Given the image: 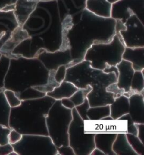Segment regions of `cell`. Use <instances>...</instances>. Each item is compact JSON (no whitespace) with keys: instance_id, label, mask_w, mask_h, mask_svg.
I'll return each mask as SVG.
<instances>
[{"instance_id":"40","label":"cell","mask_w":144,"mask_h":155,"mask_svg":"<svg viewBox=\"0 0 144 155\" xmlns=\"http://www.w3.org/2000/svg\"><path fill=\"white\" fill-rule=\"evenodd\" d=\"M103 71L106 73H115L117 77L118 78V70L116 66H110V65H106L105 68L103 70Z\"/></svg>"},{"instance_id":"38","label":"cell","mask_w":144,"mask_h":155,"mask_svg":"<svg viewBox=\"0 0 144 155\" xmlns=\"http://www.w3.org/2000/svg\"><path fill=\"white\" fill-rule=\"evenodd\" d=\"M137 130V137L144 143V124H136Z\"/></svg>"},{"instance_id":"15","label":"cell","mask_w":144,"mask_h":155,"mask_svg":"<svg viewBox=\"0 0 144 155\" xmlns=\"http://www.w3.org/2000/svg\"><path fill=\"white\" fill-rule=\"evenodd\" d=\"M128 113L135 124H144V94H134L128 97Z\"/></svg>"},{"instance_id":"2","label":"cell","mask_w":144,"mask_h":155,"mask_svg":"<svg viewBox=\"0 0 144 155\" xmlns=\"http://www.w3.org/2000/svg\"><path fill=\"white\" fill-rule=\"evenodd\" d=\"M55 101L47 95L21 100L19 106L11 108L9 127L22 135H48L46 117Z\"/></svg>"},{"instance_id":"18","label":"cell","mask_w":144,"mask_h":155,"mask_svg":"<svg viewBox=\"0 0 144 155\" xmlns=\"http://www.w3.org/2000/svg\"><path fill=\"white\" fill-rule=\"evenodd\" d=\"M86 9L100 17H111L112 4L107 0H86Z\"/></svg>"},{"instance_id":"9","label":"cell","mask_w":144,"mask_h":155,"mask_svg":"<svg viewBox=\"0 0 144 155\" xmlns=\"http://www.w3.org/2000/svg\"><path fill=\"white\" fill-rule=\"evenodd\" d=\"M127 123L126 120H100L98 121H85V133H125Z\"/></svg>"},{"instance_id":"17","label":"cell","mask_w":144,"mask_h":155,"mask_svg":"<svg viewBox=\"0 0 144 155\" xmlns=\"http://www.w3.org/2000/svg\"><path fill=\"white\" fill-rule=\"evenodd\" d=\"M117 135L116 133L95 134L94 138L95 147L102 151L105 155H115L112 147Z\"/></svg>"},{"instance_id":"16","label":"cell","mask_w":144,"mask_h":155,"mask_svg":"<svg viewBox=\"0 0 144 155\" xmlns=\"http://www.w3.org/2000/svg\"><path fill=\"white\" fill-rule=\"evenodd\" d=\"M122 60L128 61L135 71L144 70V47H125Z\"/></svg>"},{"instance_id":"28","label":"cell","mask_w":144,"mask_h":155,"mask_svg":"<svg viewBox=\"0 0 144 155\" xmlns=\"http://www.w3.org/2000/svg\"><path fill=\"white\" fill-rule=\"evenodd\" d=\"M10 58L2 54L0 58V91L4 90V79L9 69Z\"/></svg>"},{"instance_id":"14","label":"cell","mask_w":144,"mask_h":155,"mask_svg":"<svg viewBox=\"0 0 144 155\" xmlns=\"http://www.w3.org/2000/svg\"><path fill=\"white\" fill-rule=\"evenodd\" d=\"M118 70V75L116 82L119 88L123 89L124 93H127L131 90L132 79L135 73L132 64L127 61H122L116 65Z\"/></svg>"},{"instance_id":"33","label":"cell","mask_w":144,"mask_h":155,"mask_svg":"<svg viewBox=\"0 0 144 155\" xmlns=\"http://www.w3.org/2000/svg\"><path fill=\"white\" fill-rule=\"evenodd\" d=\"M67 67L66 65H61L55 71V79L56 81L60 83L65 80Z\"/></svg>"},{"instance_id":"8","label":"cell","mask_w":144,"mask_h":155,"mask_svg":"<svg viewBox=\"0 0 144 155\" xmlns=\"http://www.w3.org/2000/svg\"><path fill=\"white\" fill-rule=\"evenodd\" d=\"M126 28L124 30L115 32L121 38L126 47H144V24L132 14L123 22Z\"/></svg>"},{"instance_id":"32","label":"cell","mask_w":144,"mask_h":155,"mask_svg":"<svg viewBox=\"0 0 144 155\" xmlns=\"http://www.w3.org/2000/svg\"><path fill=\"white\" fill-rule=\"evenodd\" d=\"M10 130L9 127L0 124V145L9 143L8 136Z\"/></svg>"},{"instance_id":"21","label":"cell","mask_w":144,"mask_h":155,"mask_svg":"<svg viewBox=\"0 0 144 155\" xmlns=\"http://www.w3.org/2000/svg\"><path fill=\"white\" fill-rule=\"evenodd\" d=\"M112 148L115 155H137L128 142L125 133H117Z\"/></svg>"},{"instance_id":"37","label":"cell","mask_w":144,"mask_h":155,"mask_svg":"<svg viewBox=\"0 0 144 155\" xmlns=\"http://www.w3.org/2000/svg\"><path fill=\"white\" fill-rule=\"evenodd\" d=\"M13 151H14L13 146L10 143L0 145V155H9Z\"/></svg>"},{"instance_id":"24","label":"cell","mask_w":144,"mask_h":155,"mask_svg":"<svg viewBox=\"0 0 144 155\" xmlns=\"http://www.w3.org/2000/svg\"><path fill=\"white\" fill-rule=\"evenodd\" d=\"M11 107L5 98L4 90L0 91V124L9 127Z\"/></svg>"},{"instance_id":"41","label":"cell","mask_w":144,"mask_h":155,"mask_svg":"<svg viewBox=\"0 0 144 155\" xmlns=\"http://www.w3.org/2000/svg\"><path fill=\"white\" fill-rule=\"evenodd\" d=\"M90 155H105V154L102 151L95 147L91 152Z\"/></svg>"},{"instance_id":"19","label":"cell","mask_w":144,"mask_h":155,"mask_svg":"<svg viewBox=\"0 0 144 155\" xmlns=\"http://www.w3.org/2000/svg\"><path fill=\"white\" fill-rule=\"evenodd\" d=\"M78 90V88L72 83L64 81L46 95L55 100H60L64 98H69Z\"/></svg>"},{"instance_id":"20","label":"cell","mask_w":144,"mask_h":155,"mask_svg":"<svg viewBox=\"0 0 144 155\" xmlns=\"http://www.w3.org/2000/svg\"><path fill=\"white\" fill-rule=\"evenodd\" d=\"M110 105V116L114 120L119 119L121 117L128 113L129 99L128 97L122 95L115 98L114 101Z\"/></svg>"},{"instance_id":"6","label":"cell","mask_w":144,"mask_h":155,"mask_svg":"<svg viewBox=\"0 0 144 155\" xmlns=\"http://www.w3.org/2000/svg\"><path fill=\"white\" fill-rule=\"evenodd\" d=\"M73 119L68 130L69 145L75 155H90L95 148V133H85V121L78 114L76 108L72 109Z\"/></svg>"},{"instance_id":"29","label":"cell","mask_w":144,"mask_h":155,"mask_svg":"<svg viewBox=\"0 0 144 155\" xmlns=\"http://www.w3.org/2000/svg\"><path fill=\"white\" fill-rule=\"evenodd\" d=\"M4 94L7 102L11 108L17 107L21 104V100L18 98L13 91L5 89Z\"/></svg>"},{"instance_id":"35","label":"cell","mask_w":144,"mask_h":155,"mask_svg":"<svg viewBox=\"0 0 144 155\" xmlns=\"http://www.w3.org/2000/svg\"><path fill=\"white\" fill-rule=\"evenodd\" d=\"M106 90L108 92H110L113 94L114 95V98H116L121 95H123L124 93V91L123 89L119 88L117 83H112L110 84L109 86L106 88Z\"/></svg>"},{"instance_id":"34","label":"cell","mask_w":144,"mask_h":155,"mask_svg":"<svg viewBox=\"0 0 144 155\" xmlns=\"http://www.w3.org/2000/svg\"><path fill=\"white\" fill-rule=\"evenodd\" d=\"M23 135L15 129H11L8 136L9 143L14 144L20 140Z\"/></svg>"},{"instance_id":"30","label":"cell","mask_w":144,"mask_h":155,"mask_svg":"<svg viewBox=\"0 0 144 155\" xmlns=\"http://www.w3.org/2000/svg\"><path fill=\"white\" fill-rule=\"evenodd\" d=\"M119 120H126L127 123L126 133L131 134L137 136V130L136 126V124L132 119L129 113H127L122 117H121Z\"/></svg>"},{"instance_id":"5","label":"cell","mask_w":144,"mask_h":155,"mask_svg":"<svg viewBox=\"0 0 144 155\" xmlns=\"http://www.w3.org/2000/svg\"><path fill=\"white\" fill-rule=\"evenodd\" d=\"M73 119L71 109L65 108L60 100H55L46 117L48 135L56 147L69 145L68 130Z\"/></svg>"},{"instance_id":"31","label":"cell","mask_w":144,"mask_h":155,"mask_svg":"<svg viewBox=\"0 0 144 155\" xmlns=\"http://www.w3.org/2000/svg\"><path fill=\"white\" fill-rule=\"evenodd\" d=\"M90 107L89 101L87 98H86L83 103L75 107L78 114L80 116L82 119L83 121H88L89 118L86 116V112L87 109Z\"/></svg>"},{"instance_id":"13","label":"cell","mask_w":144,"mask_h":155,"mask_svg":"<svg viewBox=\"0 0 144 155\" xmlns=\"http://www.w3.org/2000/svg\"><path fill=\"white\" fill-rule=\"evenodd\" d=\"M30 38L29 32L24 28V27L18 26L13 31L9 39L0 49V53L8 56L10 58L17 57L18 55L12 54L13 50L21 42Z\"/></svg>"},{"instance_id":"1","label":"cell","mask_w":144,"mask_h":155,"mask_svg":"<svg viewBox=\"0 0 144 155\" xmlns=\"http://www.w3.org/2000/svg\"><path fill=\"white\" fill-rule=\"evenodd\" d=\"M49 71L36 57L11 58L4 79V88L12 90L21 100L42 97L46 94L33 87L46 83Z\"/></svg>"},{"instance_id":"25","label":"cell","mask_w":144,"mask_h":155,"mask_svg":"<svg viewBox=\"0 0 144 155\" xmlns=\"http://www.w3.org/2000/svg\"><path fill=\"white\" fill-rule=\"evenodd\" d=\"M55 70H50L49 72V76L46 83L42 85L34 87L33 88L46 94L49 92H51L55 87L58 86L60 84L59 83L56 82L55 80Z\"/></svg>"},{"instance_id":"22","label":"cell","mask_w":144,"mask_h":155,"mask_svg":"<svg viewBox=\"0 0 144 155\" xmlns=\"http://www.w3.org/2000/svg\"><path fill=\"white\" fill-rule=\"evenodd\" d=\"M144 70L142 71H135L131 83V90L123 95L129 97L134 94H144Z\"/></svg>"},{"instance_id":"23","label":"cell","mask_w":144,"mask_h":155,"mask_svg":"<svg viewBox=\"0 0 144 155\" xmlns=\"http://www.w3.org/2000/svg\"><path fill=\"white\" fill-rule=\"evenodd\" d=\"M110 114V105L90 107L86 112V116L90 121H98Z\"/></svg>"},{"instance_id":"27","label":"cell","mask_w":144,"mask_h":155,"mask_svg":"<svg viewBox=\"0 0 144 155\" xmlns=\"http://www.w3.org/2000/svg\"><path fill=\"white\" fill-rule=\"evenodd\" d=\"M91 90L92 87L90 86H88L86 88L84 89H78L69 97V99L74 104L75 107H76L84 102L87 96Z\"/></svg>"},{"instance_id":"3","label":"cell","mask_w":144,"mask_h":155,"mask_svg":"<svg viewBox=\"0 0 144 155\" xmlns=\"http://www.w3.org/2000/svg\"><path fill=\"white\" fill-rule=\"evenodd\" d=\"M70 82L78 89L86 88L88 86L95 89L100 87H108L117 81L115 73H106L103 70L93 69L88 61H82L67 69L65 80Z\"/></svg>"},{"instance_id":"39","label":"cell","mask_w":144,"mask_h":155,"mask_svg":"<svg viewBox=\"0 0 144 155\" xmlns=\"http://www.w3.org/2000/svg\"><path fill=\"white\" fill-rule=\"evenodd\" d=\"M61 104L65 108H67L69 109H73L75 108V105L72 102V100L69 98H64L63 99L60 100Z\"/></svg>"},{"instance_id":"36","label":"cell","mask_w":144,"mask_h":155,"mask_svg":"<svg viewBox=\"0 0 144 155\" xmlns=\"http://www.w3.org/2000/svg\"><path fill=\"white\" fill-rule=\"evenodd\" d=\"M58 155H75V153L73 148L69 145L61 146L57 147Z\"/></svg>"},{"instance_id":"44","label":"cell","mask_w":144,"mask_h":155,"mask_svg":"<svg viewBox=\"0 0 144 155\" xmlns=\"http://www.w3.org/2000/svg\"><path fill=\"white\" fill-rule=\"evenodd\" d=\"M1 55H2V54L0 53V58H1Z\"/></svg>"},{"instance_id":"10","label":"cell","mask_w":144,"mask_h":155,"mask_svg":"<svg viewBox=\"0 0 144 155\" xmlns=\"http://www.w3.org/2000/svg\"><path fill=\"white\" fill-rule=\"evenodd\" d=\"M36 58L40 61L47 70H56L61 65L67 66L72 61L70 49L66 51L57 50L49 52L44 50L38 54Z\"/></svg>"},{"instance_id":"12","label":"cell","mask_w":144,"mask_h":155,"mask_svg":"<svg viewBox=\"0 0 144 155\" xmlns=\"http://www.w3.org/2000/svg\"><path fill=\"white\" fill-rule=\"evenodd\" d=\"M40 0H16L13 12L19 26L24 27Z\"/></svg>"},{"instance_id":"7","label":"cell","mask_w":144,"mask_h":155,"mask_svg":"<svg viewBox=\"0 0 144 155\" xmlns=\"http://www.w3.org/2000/svg\"><path fill=\"white\" fill-rule=\"evenodd\" d=\"M12 146L17 155H58L49 135H23L20 140Z\"/></svg>"},{"instance_id":"43","label":"cell","mask_w":144,"mask_h":155,"mask_svg":"<svg viewBox=\"0 0 144 155\" xmlns=\"http://www.w3.org/2000/svg\"><path fill=\"white\" fill-rule=\"evenodd\" d=\"M9 155H17V153L16 152H15V151H14L12 152H11Z\"/></svg>"},{"instance_id":"42","label":"cell","mask_w":144,"mask_h":155,"mask_svg":"<svg viewBox=\"0 0 144 155\" xmlns=\"http://www.w3.org/2000/svg\"><path fill=\"white\" fill-rule=\"evenodd\" d=\"M107 1H108V2H109L111 4H114L115 3H116V2L119 1L120 0H107Z\"/></svg>"},{"instance_id":"11","label":"cell","mask_w":144,"mask_h":155,"mask_svg":"<svg viewBox=\"0 0 144 155\" xmlns=\"http://www.w3.org/2000/svg\"><path fill=\"white\" fill-rule=\"evenodd\" d=\"M18 26L13 10H0V49Z\"/></svg>"},{"instance_id":"4","label":"cell","mask_w":144,"mask_h":155,"mask_svg":"<svg viewBox=\"0 0 144 155\" xmlns=\"http://www.w3.org/2000/svg\"><path fill=\"white\" fill-rule=\"evenodd\" d=\"M125 47L120 36L115 33L108 43L92 44L86 52L84 60L89 61L93 69L103 70L106 65L116 66L122 61Z\"/></svg>"},{"instance_id":"26","label":"cell","mask_w":144,"mask_h":155,"mask_svg":"<svg viewBox=\"0 0 144 155\" xmlns=\"http://www.w3.org/2000/svg\"><path fill=\"white\" fill-rule=\"evenodd\" d=\"M126 134L128 142L137 155H144V143L136 135L129 133H126Z\"/></svg>"}]
</instances>
